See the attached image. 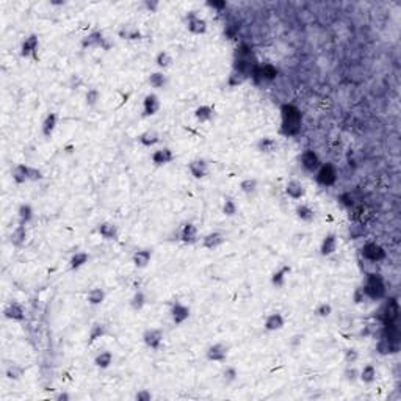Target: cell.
Listing matches in <instances>:
<instances>
[{"label": "cell", "mask_w": 401, "mask_h": 401, "mask_svg": "<svg viewBox=\"0 0 401 401\" xmlns=\"http://www.w3.org/2000/svg\"><path fill=\"white\" fill-rule=\"evenodd\" d=\"M280 134L285 136H295L301 132L302 124V113L293 104H284L280 107Z\"/></svg>", "instance_id": "obj_1"}, {"label": "cell", "mask_w": 401, "mask_h": 401, "mask_svg": "<svg viewBox=\"0 0 401 401\" xmlns=\"http://www.w3.org/2000/svg\"><path fill=\"white\" fill-rule=\"evenodd\" d=\"M364 293L368 299H383L387 293V285L386 280L381 274L378 273H370L365 277V282L362 285Z\"/></svg>", "instance_id": "obj_2"}, {"label": "cell", "mask_w": 401, "mask_h": 401, "mask_svg": "<svg viewBox=\"0 0 401 401\" xmlns=\"http://www.w3.org/2000/svg\"><path fill=\"white\" fill-rule=\"evenodd\" d=\"M339 172L332 163H321V166L315 172V182L321 187H332L337 182Z\"/></svg>", "instance_id": "obj_3"}, {"label": "cell", "mask_w": 401, "mask_h": 401, "mask_svg": "<svg viewBox=\"0 0 401 401\" xmlns=\"http://www.w3.org/2000/svg\"><path fill=\"white\" fill-rule=\"evenodd\" d=\"M185 25H187V30L193 35H205L207 33V20L204 17L198 16L196 11H190L187 16H185Z\"/></svg>", "instance_id": "obj_4"}, {"label": "cell", "mask_w": 401, "mask_h": 401, "mask_svg": "<svg viewBox=\"0 0 401 401\" xmlns=\"http://www.w3.org/2000/svg\"><path fill=\"white\" fill-rule=\"evenodd\" d=\"M361 254H362V257L364 259H367V260H370V262H381V260H384L386 259V249L379 245V243H376V242H368V243H365L364 246H362V249H361Z\"/></svg>", "instance_id": "obj_5"}, {"label": "cell", "mask_w": 401, "mask_h": 401, "mask_svg": "<svg viewBox=\"0 0 401 401\" xmlns=\"http://www.w3.org/2000/svg\"><path fill=\"white\" fill-rule=\"evenodd\" d=\"M299 163H301V168L306 172H313V174H315L317 169L321 166V160H320V155L313 149H306L304 152L301 154Z\"/></svg>", "instance_id": "obj_6"}, {"label": "cell", "mask_w": 401, "mask_h": 401, "mask_svg": "<svg viewBox=\"0 0 401 401\" xmlns=\"http://www.w3.org/2000/svg\"><path fill=\"white\" fill-rule=\"evenodd\" d=\"M400 302H398V299L397 298H389L387 301H386V304H384V307H383V310H381V313H383V321H384V324H389V323H397L398 321V318H400Z\"/></svg>", "instance_id": "obj_7"}, {"label": "cell", "mask_w": 401, "mask_h": 401, "mask_svg": "<svg viewBox=\"0 0 401 401\" xmlns=\"http://www.w3.org/2000/svg\"><path fill=\"white\" fill-rule=\"evenodd\" d=\"M163 339H165V334L161 329H157V328H150V329H146L143 332V343L147 346L150 350H160L161 343H163Z\"/></svg>", "instance_id": "obj_8"}, {"label": "cell", "mask_w": 401, "mask_h": 401, "mask_svg": "<svg viewBox=\"0 0 401 401\" xmlns=\"http://www.w3.org/2000/svg\"><path fill=\"white\" fill-rule=\"evenodd\" d=\"M227 356H229V346L224 343H213L205 351V357L210 362H226Z\"/></svg>", "instance_id": "obj_9"}, {"label": "cell", "mask_w": 401, "mask_h": 401, "mask_svg": "<svg viewBox=\"0 0 401 401\" xmlns=\"http://www.w3.org/2000/svg\"><path fill=\"white\" fill-rule=\"evenodd\" d=\"M107 38L104 36L102 31L99 30H94L91 33H88L85 38H82L80 41V46L82 49H93V47H104V49H108V46L105 44Z\"/></svg>", "instance_id": "obj_10"}, {"label": "cell", "mask_w": 401, "mask_h": 401, "mask_svg": "<svg viewBox=\"0 0 401 401\" xmlns=\"http://www.w3.org/2000/svg\"><path fill=\"white\" fill-rule=\"evenodd\" d=\"M169 315H171V320L174 324H183L188 318H190V307L182 304V302L176 301L171 304V309H169Z\"/></svg>", "instance_id": "obj_11"}, {"label": "cell", "mask_w": 401, "mask_h": 401, "mask_svg": "<svg viewBox=\"0 0 401 401\" xmlns=\"http://www.w3.org/2000/svg\"><path fill=\"white\" fill-rule=\"evenodd\" d=\"M38 47H39V38L38 35H30L27 36L22 44H20V57L22 58H36L38 53Z\"/></svg>", "instance_id": "obj_12"}, {"label": "cell", "mask_w": 401, "mask_h": 401, "mask_svg": "<svg viewBox=\"0 0 401 401\" xmlns=\"http://www.w3.org/2000/svg\"><path fill=\"white\" fill-rule=\"evenodd\" d=\"M3 317L11 321H24L25 320V309L17 301L8 302L3 309Z\"/></svg>", "instance_id": "obj_13"}, {"label": "cell", "mask_w": 401, "mask_h": 401, "mask_svg": "<svg viewBox=\"0 0 401 401\" xmlns=\"http://www.w3.org/2000/svg\"><path fill=\"white\" fill-rule=\"evenodd\" d=\"M188 171L194 179H205L209 176V163L204 158H194L188 163Z\"/></svg>", "instance_id": "obj_14"}, {"label": "cell", "mask_w": 401, "mask_h": 401, "mask_svg": "<svg viewBox=\"0 0 401 401\" xmlns=\"http://www.w3.org/2000/svg\"><path fill=\"white\" fill-rule=\"evenodd\" d=\"M174 158H176V155L169 147H160V149L154 150L152 155H150V160H152V163L155 166L169 165L171 161H174Z\"/></svg>", "instance_id": "obj_15"}, {"label": "cell", "mask_w": 401, "mask_h": 401, "mask_svg": "<svg viewBox=\"0 0 401 401\" xmlns=\"http://www.w3.org/2000/svg\"><path fill=\"white\" fill-rule=\"evenodd\" d=\"M179 238H180V242L182 243H185V245H194V243H198L199 240V234H198V227L196 224H193V223H185L182 226V229H180V234H179Z\"/></svg>", "instance_id": "obj_16"}, {"label": "cell", "mask_w": 401, "mask_h": 401, "mask_svg": "<svg viewBox=\"0 0 401 401\" xmlns=\"http://www.w3.org/2000/svg\"><path fill=\"white\" fill-rule=\"evenodd\" d=\"M337 246H339V238L335 234H326L323 238V242L320 245V254L323 257H329L332 256L335 251H337Z\"/></svg>", "instance_id": "obj_17"}, {"label": "cell", "mask_w": 401, "mask_h": 401, "mask_svg": "<svg viewBox=\"0 0 401 401\" xmlns=\"http://www.w3.org/2000/svg\"><path fill=\"white\" fill-rule=\"evenodd\" d=\"M160 97L154 93H150L144 97V101H143V116L149 118V116H154L158 113L160 110Z\"/></svg>", "instance_id": "obj_18"}, {"label": "cell", "mask_w": 401, "mask_h": 401, "mask_svg": "<svg viewBox=\"0 0 401 401\" xmlns=\"http://www.w3.org/2000/svg\"><path fill=\"white\" fill-rule=\"evenodd\" d=\"M150 260H152V251L147 249V248L138 249V251H135L134 256H132V264L138 269L147 268V265L150 264Z\"/></svg>", "instance_id": "obj_19"}, {"label": "cell", "mask_w": 401, "mask_h": 401, "mask_svg": "<svg viewBox=\"0 0 401 401\" xmlns=\"http://www.w3.org/2000/svg\"><path fill=\"white\" fill-rule=\"evenodd\" d=\"M257 150L260 154H265V155H269V154H274L277 152V149H279V141L276 138L273 136H264V138H260L257 144H256Z\"/></svg>", "instance_id": "obj_20"}, {"label": "cell", "mask_w": 401, "mask_h": 401, "mask_svg": "<svg viewBox=\"0 0 401 401\" xmlns=\"http://www.w3.org/2000/svg\"><path fill=\"white\" fill-rule=\"evenodd\" d=\"M285 193H287V196L290 199H295V201H299L306 196V188L304 185L296 180V179H291L287 182V185H285Z\"/></svg>", "instance_id": "obj_21"}, {"label": "cell", "mask_w": 401, "mask_h": 401, "mask_svg": "<svg viewBox=\"0 0 401 401\" xmlns=\"http://www.w3.org/2000/svg\"><path fill=\"white\" fill-rule=\"evenodd\" d=\"M118 36L121 39H126V41H139V39H143L141 30H139L138 27L129 25V24H124V25L119 27Z\"/></svg>", "instance_id": "obj_22"}, {"label": "cell", "mask_w": 401, "mask_h": 401, "mask_svg": "<svg viewBox=\"0 0 401 401\" xmlns=\"http://www.w3.org/2000/svg\"><path fill=\"white\" fill-rule=\"evenodd\" d=\"M224 242H226V237L221 232H210L207 235H204L202 246L205 249H209V251H215V249H218Z\"/></svg>", "instance_id": "obj_23"}, {"label": "cell", "mask_w": 401, "mask_h": 401, "mask_svg": "<svg viewBox=\"0 0 401 401\" xmlns=\"http://www.w3.org/2000/svg\"><path fill=\"white\" fill-rule=\"evenodd\" d=\"M285 326V320L282 317V313L279 312H273L269 313V315L265 318V329L268 332H276V331H280Z\"/></svg>", "instance_id": "obj_24"}, {"label": "cell", "mask_w": 401, "mask_h": 401, "mask_svg": "<svg viewBox=\"0 0 401 401\" xmlns=\"http://www.w3.org/2000/svg\"><path fill=\"white\" fill-rule=\"evenodd\" d=\"M57 126H58V116L57 113H47L46 118L42 119V124H41V132L46 138H50L53 135V132L57 130Z\"/></svg>", "instance_id": "obj_25"}, {"label": "cell", "mask_w": 401, "mask_h": 401, "mask_svg": "<svg viewBox=\"0 0 401 401\" xmlns=\"http://www.w3.org/2000/svg\"><path fill=\"white\" fill-rule=\"evenodd\" d=\"M97 234H99L104 240H116L118 235H119V231H118V226L115 223L104 221L97 226Z\"/></svg>", "instance_id": "obj_26"}, {"label": "cell", "mask_w": 401, "mask_h": 401, "mask_svg": "<svg viewBox=\"0 0 401 401\" xmlns=\"http://www.w3.org/2000/svg\"><path fill=\"white\" fill-rule=\"evenodd\" d=\"M291 273V267L290 265H280L276 271L271 274V284L273 287L276 288H280L284 287L285 282H287V276Z\"/></svg>", "instance_id": "obj_27"}, {"label": "cell", "mask_w": 401, "mask_h": 401, "mask_svg": "<svg viewBox=\"0 0 401 401\" xmlns=\"http://www.w3.org/2000/svg\"><path fill=\"white\" fill-rule=\"evenodd\" d=\"M136 139H138V143L144 147H154L155 144L160 143V135L157 130L149 129V130H144L143 134H139Z\"/></svg>", "instance_id": "obj_28"}, {"label": "cell", "mask_w": 401, "mask_h": 401, "mask_svg": "<svg viewBox=\"0 0 401 401\" xmlns=\"http://www.w3.org/2000/svg\"><path fill=\"white\" fill-rule=\"evenodd\" d=\"M11 177L17 185H22V183H25V182H30V166L25 163L16 165L11 171Z\"/></svg>", "instance_id": "obj_29"}, {"label": "cell", "mask_w": 401, "mask_h": 401, "mask_svg": "<svg viewBox=\"0 0 401 401\" xmlns=\"http://www.w3.org/2000/svg\"><path fill=\"white\" fill-rule=\"evenodd\" d=\"M398 351H400V345L392 343L390 340H387L386 337H381L376 343V353L379 356H390V354H395Z\"/></svg>", "instance_id": "obj_30"}, {"label": "cell", "mask_w": 401, "mask_h": 401, "mask_svg": "<svg viewBox=\"0 0 401 401\" xmlns=\"http://www.w3.org/2000/svg\"><path fill=\"white\" fill-rule=\"evenodd\" d=\"M147 83L152 86L154 90H165L168 86V75L163 71L150 72V75L147 77Z\"/></svg>", "instance_id": "obj_31"}, {"label": "cell", "mask_w": 401, "mask_h": 401, "mask_svg": "<svg viewBox=\"0 0 401 401\" xmlns=\"http://www.w3.org/2000/svg\"><path fill=\"white\" fill-rule=\"evenodd\" d=\"M33 216H35V210H33V207H31L30 204L24 202V204H20V205H19V209H17V220H19V224L27 226L28 223L33 221Z\"/></svg>", "instance_id": "obj_32"}, {"label": "cell", "mask_w": 401, "mask_h": 401, "mask_svg": "<svg viewBox=\"0 0 401 401\" xmlns=\"http://www.w3.org/2000/svg\"><path fill=\"white\" fill-rule=\"evenodd\" d=\"M215 116V108L212 105H199L196 110H194V118H196L198 123H209L212 121Z\"/></svg>", "instance_id": "obj_33"}, {"label": "cell", "mask_w": 401, "mask_h": 401, "mask_svg": "<svg viewBox=\"0 0 401 401\" xmlns=\"http://www.w3.org/2000/svg\"><path fill=\"white\" fill-rule=\"evenodd\" d=\"M295 213L298 216V220L301 221H304V223H312L313 220H315V210H313L310 205L307 204H298L296 205V209H295Z\"/></svg>", "instance_id": "obj_34"}, {"label": "cell", "mask_w": 401, "mask_h": 401, "mask_svg": "<svg viewBox=\"0 0 401 401\" xmlns=\"http://www.w3.org/2000/svg\"><path fill=\"white\" fill-rule=\"evenodd\" d=\"M27 237H28V232H27V226H24V224H19V226H16L14 229H13V232H11V237H9V240H11V243L14 245V246H22V245H25V242H27Z\"/></svg>", "instance_id": "obj_35"}, {"label": "cell", "mask_w": 401, "mask_h": 401, "mask_svg": "<svg viewBox=\"0 0 401 401\" xmlns=\"http://www.w3.org/2000/svg\"><path fill=\"white\" fill-rule=\"evenodd\" d=\"M113 353L112 351H101L99 354H96L94 357V365L97 368H101V370H107V368H110L112 364H113Z\"/></svg>", "instance_id": "obj_36"}, {"label": "cell", "mask_w": 401, "mask_h": 401, "mask_svg": "<svg viewBox=\"0 0 401 401\" xmlns=\"http://www.w3.org/2000/svg\"><path fill=\"white\" fill-rule=\"evenodd\" d=\"M107 298V293L105 290L101 288V287H94L88 291V295H86V301H88L90 306H101L102 302L105 301Z\"/></svg>", "instance_id": "obj_37"}, {"label": "cell", "mask_w": 401, "mask_h": 401, "mask_svg": "<svg viewBox=\"0 0 401 401\" xmlns=\"http://www.w3.org/2000/svg\"><path fill=\"white\" fill-rule=\"evenodd\" d=\"M24 372H25L24 367L16 362H9L5 367V376L9 381H19V379L24 376Z\"/></svg>", "instance_id": "obj_38"}, {"label": "cell", "mask_w": 401, "mask_h": 401, "mask_svg": "<svg viewBox=\"0 0 401 401\" xmlns=\"http://www.w3.org/2000/svg\"><path fill=\"white\" fill-rule=\"evenodd\" d=\"M378 378V370L373 364H367L364 365V368L359 372V379L364 384H373Z\"/></svg>", "instance_id": "obj_39"}, {"label": "cell", "mask_w": 401, "mask_h": 401, "mask_svg": "<svg viewBox=\"0 0 401 401\" xmlns=\"http://www.w3.org/2000/svg\"><path fill=\"white\" fill-rule=\"evenodd\" d=\"M88 260H90L88 253L79 251V253L72 254V257L69 259V268L72 269V271H77V269H80L82 267H85L86 264H88Z\"/></svg>", "instance_id": "obj_40"}, {"label": "cell", "mask_w": 401, "mask_h": 401, "mask_svg": "<svg viewBox=\"0 0 401 401\" xmlns=\"http://www.w3.org/2000/svg\"><path fill=\"white\" fill-rule=\"evenodd\" d=\"M107 335V326L104 323H94L91 329H90V334H88V345H93L94 342H97L99 339L105 337Z\"/></svg>", "instance_id": "obj_41"}, {"label": "cell", "mask_w": 401, "mask_h": 401, "mask_svg": "<svg viewBox=\"0 0 401 401\" xmlns=\"http://www.w3.org/2000/svg\"><path fill=\"white\" fill-rule=\"evenodd\" d=\"M172 63H174V60H172V55H171L169 52H166V50H160L157 55H155V64H157V68L160 71L169 69L172 66Z\"/></svg>", "instance_id": "obj_42"}, {"label": "cell", "mask_w": 401, "mask_h": 401, "mask_svg": "<svg viewBox=\"0 0 401 401\" xmlns=\"http://www.w3.org/2000/svg\"><path fill=\"white\" fill-rule=\"evenodd\" d=\"M146 301H147V298H146L144 291L143 290H136L134 293V296H132V299H130V307H132L134 310H136V312H139L146 306Z\"/></svg>", "instance_id": "obj_43"}, {"label": "cell", "mask_w": 401, "mask_h": 401, "mask_svg": "<svg viewBox=\"0 0 401 401\" xmlns=\"http://www.w3.org/2000/svg\"><path fill=\"white\" fill-rule=\"evenodd\" d=\"M257 187H259V182L254 177H248L240 182V190L245 194H254L257 191Z\"/></svg>", "instance_id": "obj_44"}, {"label": "cell", "mask_w": 401, "mask_h": 401, "mask_svg": "<svg viewBox=\"0 0 401 401\" xmlns=\"http://www.w3.org/2000/svg\"><path fill=\"white\" fill-rule=\"evenodd\" d=\"M101 101V91L97 88H90L85 94V104L88 107H96Z\"/></svg>", "instance_id": "obj_45"}, {"label": "cell", "mask_w": 401, "mask_h": 401, "mask_svg": "<svg viewBox=\"0 0 401 401\" xmlns=\"http://www.w3.org/2000/svg\"><path fill=\"white\" fill-rule=\"evenodd\" d=\"M238 212V205L234 201V198H226L223 202V213L226 216H235Z\"/></svg>", "instance_id": "obj_46"}, {"label": "cell", "mask_w": 401, "mask_h": 401, "mask_svg": "<svg viewBox=\"0 0 401 401\" xmlns=\"http://www.w3.org/2000/svg\"><path fill=\"white\" fill-rule=\"evenodd\" d=\"M332 313V306L329 302H320V304L315 307V315L320 317V318H328L331 317Z\"/></svg>", "instance_id": "obj_47"}, {"label": "cell", "mask_w": 401, "mask_h": 401, "mask_svg": "<svg viewBox=\"0 0 401 401\" xmlns=\"http://www.w3.org/2000/svg\"><path fill=\"white\" fill-rule=\"evenodd\" d=\"M246 80H248V77H245L243 74L232 71L231 75H229V79H227V85L232 86V88H235V86H238V85H243Z\"/></svg>", "instance_id": "obj_48"}, {"label": "cell", "mask_w": 401, "mask_h": 401, "mask_svg": "<svg viewBox=\"0 0 401 401\" xmlns=\"http://www.w3.org/2000/svg\"><path fill=\"white\" fill-rule=\"evenodd\" d=\"M343 361H345V364H348V365L356 364L357 361H359V351H357L356 348H346L345 354H343Z\"/></svg>", "instance_id": "obj_49"}, {"label": "cell", "mask_w": 401, "mask_h": 401, "mask_svg": "<svg viewBox=\"0 0 401 401\" xmlns=\"http://www.w3.org/2000/svg\"><path fill=\"white\" fill-rule=\"evenodd\" d=\"M237 376H238V372H237V368L235 367H226L224 368V372H223V379H224V383L226 384H231V383H234L235 379H237Z\"/></svg>", "instance_id": "obj_50"}, {"label": "cell", "mask_w": 401, "mask_h": 401, "mask_svg": "<svg viewBox=\"0 0 401 401\" xmlns=\"http://www.w3.org/2000/svg\"><path fill=\"white\" fill-rule=\"evenodd\" d=\"M343 376H345V379L348 383H354V381H357V379H359V372H357V368L348 365V368H346V370L343 372Z\"/></svg>", "instance_id": "obj_51"}, {"label": "cell", "mask_w": 401, "mask_h": 401, "mask_svg": "<svg viewBox=\"0 0 401 401\" xmlns=\"http://www.w3.org/2000/svg\"><path fill=\"white\" fill-rule=\"evenodd\" d=\"M339 202L343 205V207L351 209L353 205H354V198H353L351 193H342L340 196H339Z\"/></svg>", "instance_id": "obj_52"}, {"label": "cell", "mask_w": 401, "mask_h": 401, "mask_svg": "<svg viewBox=\"0 0 401 401\" xmlns=\"http://www.w3.org/2000/svg\"><path fill=\"white\" fill-rule=\"evenodd\" d=\"M238 30H240V25H238V24H229V25H226V28H224V36H226L227 39H234V38H237V35H238Z\"/></svg>", "instance_id": "obj_53"}, {"label": "cell", "mask_w": 401, "mask_h": 401, "mask_svg": "<svg viewBox=\"0 0 401 401\" xmlns=\"http://www.w3.org/2000/svg\"><path fill=\"white\" fill-rule=\"evenodd\" d=\"M364 234H365V227L361 226V224H354V226L350 227V237L354 238V240H356V238H361Z\"/></svg>", "instance_id": "obj_54"}, {"label": "cell", "mask_w": 401, "mask_h": 401, "mask_svg": "<svg viewBox=\"0 0 401 401\" xmlns=\"http://www.w3.org/2000/svg\"><path fill=\"white\" fill-rule=\"evenodd\" d=\"M365 293H364V290L362 287H356L354 291H353V301H354V304H362V302L365 301Z\"/></svg>", "instance_id": "obj_55"}, {"label": "cell", "mask_w": 401, "mask_h": 401, "mask_svg": "<svg viewBox=\"0 0 401 401\" xmlns=\"http://www.w3.org/2000/svg\"><path fill=\"white\" fill-rule=\"evenodd\" d=\"M82 83H83V79L80 77L79 74H72V75H71V79H69V82H68V85H69V88H71V90H77V88H80Z\"/></svg>", "instance_id": "obj_56"}, {"label": "cell", "mask_w": 401, "mask_h": 401, "mask_svg": "<svg viewBox=\"0 0 401 401\" xmlns=\"http://www.w3.org/2000/svg\"><path fill=\"white\" fill-rule=\"evenodd\" d=\"M135 400L136 401H150L152 400V394H150V390H147V389H141L136 392Z\"/></svg>", "instance_id": "obj_57"}, {"label": "cell", "mask_w": 401, "mask_h": 401, "mask_svg": "<svg viewBox=\"0 0 401 401\" xmlns=\"http://www.w3.org/2000/svg\"><path fill=\"white\" fill-rule=\"evenodd\" d=\"M44 174H42V171L39 168H35V166H30V182H38V180H42Z\"/></svg>", "instance_id": "obj_58"}, {"label": "cell", "mask_w": 401, "mask_h": 401, "mask_svg": "<svg viewBox=\"0 0 401 401\" xmlns=\"http://www.w3.org/2000/svg\"><path fill=\"white\" fill-rule=\"evenodd\" d=\"M209 8H213V9H218V11H221V9H224L227 6V2H224V0H213V2H207L205 3Z\"/></svg>", "instance_id": "obj_59"}, {"label": "cell", "mask_w": 401, "mask_h": 401, "mask_svg": "<svg viewBox=\"0 0 401 401\" xmlns=\"http://www.w3.org/2000/svg\"><path fill=\"white\" fill-rule=\"evenodd\" d=\"M144 6L147 8V11H150V13H155L157 9H158V6H160V3H158V2H155V0H154V2H149V0H146V2H144Z\"/></svg>", "instance_id": "obj_60"}, {"label": "cell", "mask_w": 401, "mask_h": 401, "mask_svg": "<svg viewBox=\"0 0 401 401\" xmlns=\"http://www.w3.org/2000/svg\"><path fill=\"white\" fill-rule=\"evenodd\" d=\"M55 400L57 401H69L71 400V395L68 392H60V394L55 395Z\"/></svg>", "instance_id": "obj_61"}]
</instances>
